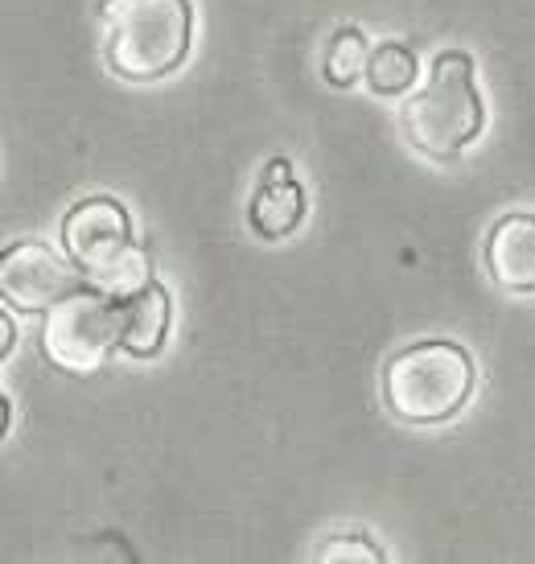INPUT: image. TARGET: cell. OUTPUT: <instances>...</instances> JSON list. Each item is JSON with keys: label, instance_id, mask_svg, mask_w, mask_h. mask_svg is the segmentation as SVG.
I'll list each match as a JSON object with an SVG mask.
<instances>
[{"label": "cell", "instance_id": "1", "mask_svg": "<svg viewBox=\"0 0 535 564\" xmlns=\"http://www.w3.org/2000/svg\"><path fill=\"white\" fill-rule=\"evenodd\" d=\"M108 25L103 63L128 83H157L186 63L194 37L189 0H99Z\"/></svg>", "mask_w": 535, "mask_h": 564}, {"label": "cell", "instance_id": "2", "mask_svg": "<svg viewBox=\"0 0 535 564\" xmlns=\"http://www.w3.org/2000/svg\"><path fill=\"white\" fill-rule=\"evenodd\" d=\"M404 141L433 161H454L482 132V99L473 87V58L466 50H441L425 87L400 111Z\"/></svg>", "mask_w": 535, "mask_h": 564}, {"label": "cell", "instance_id": "3", "mask_svg": "<svg viewBox=\"0 0 535 564\" xmlns=\"http://www.w3.org/2000/svg\"><path fill=\"white\" fill-rule=\"evenodd\" d=\"M478 371L470 350L449 338H425L404 346L383 371V400L400 421L441 424L470 404Z\"/></svg>", "mask_w": 535, "mask_h": 564}, {"label": "cell", "instance_id": "4", "mask_svg": "<svg viewBox=\"0 0 535 564\" xmlns=\"http://www.w3.org/2000/svg\"><path fill=\"white\" fill-rule=\"evenodd\" d=\"M63 248L70 264L103 297H124L153 281V260L132 236V219L116 198H83L66 210Z\"/></svg>", "mask_w": 535, "mask_h": 564}, {"label": "cell", "instance_id": "5", "mask_svg": "<svg viewBox=\"0 0 535 564\" xmlns=\"http://www.w3.org/2000/svg\"><path fill=\"white\" fill-rule=\"evenodd\" d=\"M42 355L50 367H58L66 376H99L108 367L116 346V317H111V297L99 289H75L63 301H54L42 314Z\"/></svg>", "mask_w": 535, "mask_h": 564}, {"label": "cell", "instance_id": "6", "mask_svg": "<svg viewBox=\"0 0 535 564\" xmlns=\"http://www.w3.org/2000/svg\"><path fill=\"white\" fill-rule=\"evenodd\" d=\"M83 272L70 256L42 243V239H17L0 251V301L17 314H46L54 301L75 293Z\"/></svg>", "mask_w": 535, "mask_h": 564}, {"label": "cell", "instance_id": "7", "mask_svg": "<svg viewBox=\"0 0 535 564\" xmlns=\"http://www.w3.org/2000/svg\"><path fill=\"white\" fill-rule=\"evenodd\" d=\"M111 317H116V346L132 359H153L174 322L170 289L161 281H149L137 293L111 297Z\"/></svg>", "mask_w": 535, "mask_h": 564}, {"label": "cell", "instance_id": "8", "mask_svg": "<svg viewBox=\"0 0 535 564\" xmlns=\"http://www.w3.org/2000/svg\"><path fill=\"white\" fill-rule=\"evenodd\" d=\"M305 210H309L305 186L293 173V165L284 158L268 161L264 173H260V186L252 194V206H248V223H252L255 236L268 239V243H281L305 223Z\"/></svg>", "mask_w": 535, "mask_h": 564}, {"label": "cell", "instance_id": "9", "mask_svg": "<svg viewBox=\"0 0 535 564\" xmlns=\"http://www.w3.org/2000/svg\"><path fill=\"white\" fill-rule=\"evenodd\" d=\"M487 268L506 293H535V215L511 210L490 227Z\"/></svg>", "mask_w": 535, "mask_h": 564}, {"label": "cell", "instance_id": "10", "mask_svg": "<svg viewBox=\"0 0 535 564\" xmlns=\"http://www.w3.org/2000/svg\"><path fill=\"white\" fill-rule=\"evenodd\" d=\"M416 83V54L404 42H379L367 54V87L375 95H404Z\"/></svg>", "mask_w": 535, "mask_h": 564}, {"label": "cell", "instance_id": "11", "mask_svg": "<svg viewBox=\"0 0 535 564\" xmlns=\"http://www.w3.org/2000/svg\"><path fill=\"white\" fill-rule=\"evenodd\" d=\"M367 54H371V46L354 25L338 30L330 37V50H326V83L330 87H354L367 75Z\"/></svg>", "mask_w": 535, "mask_h": 564}, {"label": "cell", "instance_id": "12", "mask_svg": "<svg viewBox=\"0 0 535 564\" xmlns=\"http://www.w3.org/2000/svg\"><path fill=\"white\" fill-rule=\"evenodd\" d=\"M321 564H379L383 552L371 544V535H330V544L317 552Z\"/></svg>", "mask_w": 535, "mask_h": 564}, {"label": "cell", "instance_id": "13", "mask_svg": "<svg viewBox=\"0 0 535 564\" xmlns=\"http://www.w3.org/2000/svg\"><path fill=\"white\" fill-rule=\"evenodd\" d=\"M13 346H17V326H13V317L0 310V362L13 355Z\"/></svg>", "mask_w": 535, "mask_h": 564}, {"label": "cell", "instance_id": "14", "mask_svg": "<svg viewBox=\"0 0 535 564\" xmlns=\"http://www.w3.org/2000/svg\"><path fill=\"white\" fill-rule=\"evenodd\" d=\"M9 424H13V404H9V395H0V441L9 433Z\"/></svg>", "mask_w": 535, "mask_h": 564}]
</instances>
